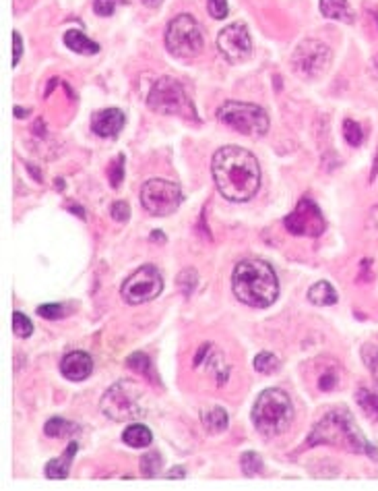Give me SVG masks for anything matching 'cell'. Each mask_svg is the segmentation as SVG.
<instances>
[{
    "instance_id": "36",
    "label": "cell",
    "mask_w": 378,
    "mask_h": 491,
    "mask_svg": "<svg viewBox=\"0 0 378 491\" xmlns=\"http://www.w3.org/2000/svg\"><path fill=\"white\" fill-rule=\"evenodd\" d=\"M114 9H116V0H96V3H93V11H96L100 17H110V15H114Z\"/></svg>"
},
{
    "instance_id": "30",
    "label": "cell",
    "mask_w": 378,
    "mask_h": 491,
    "mask_svg": "<svg viewBox=\"0 0 378 491\" xmlns=\"http://www.w3.org/2000/svg\"><path fill=\"white\" fill-rule=\"evenodd\" d=\"M362 359H364V363H366L368 369L372 371V377H374L376 384H378V346H374V344H364V348H362Z\"/></svg>"
},
{
    "instance_id": "34",
    "label": "cell",
    "mask_w": 378,
    "mask_h": 491,
    "mask_svg": "<svg viewBox=\"0 0 378 491\" xmlns=\"http://www.w3.org/2000/svg\"><path fill=\"white\" fill-rule=\"evenodd\" d=\"M110 216L116 222H126L131 218V205L126 201H114L112 207H110Z\"/></svg>"
},
{
    "instance_id": "38",
    "label": "cell",
    "mask_w": 378,
    "mask_h": 491,
    "mask_svg": "<svg viewBox=\"0 0 378 491\" xmlns=\"http://www.w3.org/2000/svg\"><path fill=\"white\" fill-rule=\"evenodd\" d=\"M366 228H368L374 236H378V205H374V207L370 209L368 220H366Z\"/></svg>"
},
{
    "instance_id": "4",
    "label": "cell",
    "mask_w": 378,
    "mask_h": 491,
    "mask_svg": "<svg viewBox=\"0 0 378 491\" xmlns=\"http://www.w3.org/2000/svg\"><path fill=\"white\" fill-rule=\"evenodd\" d=\"M291 419H293V404L283 390L271 388L256 398L252 408V421L263 435L269 437L281 435L291 425Z\"/></svg>"
},
{
    "instance_id": "2",
    "label": "cell",
    "mask_w": 378,
    "mask_h": 491,
    "mask_svg": "<svg viewBox=\"0 0 378 491\" xmlns=\"http://www.w3.org/2000/svg\"><path fill=\"white\" fill-rule=\"evenodd\" d=\"M232 291L238 301L254 309H267L277 301L279 282L275 270L263 260H242L232 274Z\"/></svg>"
},
{
    "instance_id": "27",
    "label": "cell",
    "mask_w": 378,
    "mask_h": 491,
    "mask_svg": "<svg viewBox=\"0 0 378 491\" xmlns=\"http://www.w3.org/2000/svg\"><path fill=\"white\" fill-rule=\"evenodd\" d=\"M343 135H345V141L353 147L362 145V141H364V131H362L359 123H355L351 118L343 121Z\"/></svg>"
},
{
    "instance_id": "32",
    "label": "cell",
    "mask_w": 378,
    "mask_h": 491,
    "mask_svg": "<svg viewBox=\"0 0 378 491\" xmlns=\"http://www.w3.org/2000/svg\"><path fill=\"white\" fill-rule=\"evenodd\" d=\"M207 9L213 19H225L230 13L227 0H207Z\"/></svg>"
},
{
    "instance_id": "16",
    "label": "cell",
    "mask_w": 378,
    "mask_h": 491,
    "mask_svg": "<svg viewBox=\"0 0 378 491\" xmlns=\"http://www.w3.org/2000/svg\"><path fill=\"white\" fill-rule=\"evenodd\" d=\"M322 17L331 19V21H341V23H353L355 15L349 9L347 0H320L318 5Z\"/></svg>"
},
{
    "instance_id": "11",
    "label": "cell",
    "mask_w": 378,
    "mask_h": 491,
    "mask_svg": "<svg viewBox=\"0 0 378 491\" xmlns=\"http://www.w3.org/2000/svg\"><path fill=\"white\" fill-rule=\"evenodd\" d=\"M162 291H164V280H162V274L157 272V268L143 266L124 280L122 299L129 305H141V303H147V301H153L155 297H159Z\"/></svg>"
},
{
    "instance_id": "13",
    "label": "cell",
    "mask_w": 378,
    "mask_h": 491,
    "mask_svg": "<svg viewBox=\"0 0 378 491\" xmlns=\"http://www.w3.org/2000/svg\"><path fill=\"white\" fill-rule=\"evenodd\" d=\"M217 50L232 65L244 63L252 52V38L242 23H232L223 28L217 36Z\"/></svg>"
},
{
    "instance_id": "9",
    "label": "cell",
    "mask_w": 378,
    "mask_h": 491,
    "mask_svg": "<svg viewBox=\"0 0 378 491\" xmlns=\"http://www.w3.org/2000/svg\"><path fill=\"white\" fill-rule=\"evenodd\" d=\"M331 48L318 40H304L296 46L291 54V69L300 79L314 81L322 77L331 67Z\"/></svg>"
},
{
    "instance_id": "3",
    "label": "cell",
    "mask_w": 378,
    "mask_h": 491,
    "mask_svg": "<svg viewBox=\"0 0 378 491\" xmlns=\"http://www.w3.org/2000/svg\"><path fill=\"white\" fill-rule=\"evenodd\" d=\"M318 443L337 446L353 454H362V452L368 456L372 454L374 460H378V454L374 452L376 448L366 441L359 427L355 425V421L345 408L331 410L314 425L312 433L308 435V446H318Z\"/></svg>"
},
{
    "instance_id": "19",
    "label": "cell",
    "mask_w": 378,
    "mask_h": 491,
    "mask_svg": "<svg viewBox=\"0 0 378 491\" xmlns=\"http://www.w3.org/2000/svg\"><path fill=\"white\" fill-rule=\"evenodd\" d=\"M122 439H124V443L131 446V448H147V446H151V441H153V433H151V429H149L147 425H143V423H133V425H129V427L124 429Z\"/></svg>"
},
{
    "instance_id": "21",
    "label": "cell",
    "mask_w": 378,
    "mask_h": 491,
    "mask_svg": "<svg viewBox=\"0 0 378 491\" xmlns=\"http://www.w3.org/2000/svg\"><path fill=\"white\" fill-rule=\"evenodd\" d=\"M308 301L314 303V305H320V307H329V305L337 303V293H335V289L329 282L322 280V282H316V284L310 286Z\"/></svg>"
},
{
    "instance_id": "8",
    "label": "cell",
    "mask_w": 378,
    "mask_h": 491,
    "mask_svg": "<svg viewBox=\"0 0 378 491\" xmlns=\"http://www.w3.org/2000/svg\"><path fill=\"white\" fill-rule=\"evenodd\" d=\"M149 108L159 112V114H168V116H192L197 118V112L192 108V102L184 90V85L178 79L172 77H162L149 92Z\"/></svg>"
},
{
    "instance_id": "10",
    "label": "cell",
    "mask_w": 378,
    "mask_h": 491,
    "mask_svg": "<svg viewBox=\"0 0 378 491\" xmlns=\"http://www.w3.org/2000/svg\"><path fill=\"white\" fill-rule=\"evenodd\" d=\"M141 203L153 216H170L182 203V191L176 182L151 178L141 189Z\"/></svg>"
},
{
    "instance_id": "41",
    "label": "cell",
    "mask_w": 378,
    "mask_h": 491,
    "mask_svg": "<svg viewBox=\"0 0 378 491\" xmlns=\"http://www.w3.org/2000/svg\"><path fill=\"white\" fill-rule=\"evenodd\" d=\"M164 240V232L162 230H155V232H151V240Z\"/></svg>"
},
{
    "instance_id": "20",
    "label": "cell",
    "mask_w": 378,
    "mask_h": 491,
    "mask_svg": "<svg viewBox=\"0 0 378 491\" xmlns=\"http://www.w3.org/2000/svg\"><path fill=\"white\" fill-rule=\"evenodd\" d=\"M359 408L374 421H378V386H362L355 392Z\"/></svg>"
},
{
    "instance_id": "14",
    "label": "cell",
    "mask_w": 378,
    "mask_h": 491,
    "mask_svg": "<svg viewBox=\"0 0 378 491\" xmlns=\"http://www.w3.org/2000/svg\"><path fill=\"white\" fill-rule=\"evenodd\" d=\"M126 116L118 108H106L93 114L91 118V131L100 137H118V133L124 129Z\"/></svg>"
},
{
    "instance_id": "37",
    "label": "cell",
    "mask_w": 378,
    "mask_h": 491,
    "mask_svg": "<svg viewBox=\"0 0 378 491\" xmlns=\"http://www.w3.org/2000/svg\"><path fill=\"white\" fill-rule=\"evenodd\" d=\"M21 56H23V42H21L19 32H13V67L19 65Z\"/></svg>"
},
{
    "instance_id": "15",
    "label": "cell",
    "mask_w": 378,
    "mask_h": 491,
    "mask_svg": "<svg viewBox=\"0 0 378 491\" xmlns=\"http://www.w3.org/2000/svg\"><path fill=\"white\" fill-rule=\"evenodd\" d=\"M60 371L67 379L71 382H83L91 375L93 371V361L87 353H81V351H75V353H69L63 363H60Z\"/></svg>"
},
{
    "instance_id": "12",
    "label": "cell",
    "mask_w": 378,
    "mask_h": 491,
    "mask_svg": "<svg viewBox=\"0 0 378 491\" xmlns=\"http://www.w3.org/2000/svg\"><path fill=\"white\" fill-rule=\"evenodd\" d=\"M285 228L293 236H320L326 228L320 207L312 199H300L296 209L285 218Z\"/></svg>"
},
{
    "instance_id": "1",
    "label": "cell",
    "mask_w": 378,
    "mask_h": 491,
    "mask_svg": "<svg viewBox=\"0 0 378 491\" xmlns=\"http://www.w3.org/2000/svg\"><path fill=\"white\" fill-rule=\"evenodd\" d=\"M211 168L217 191L230 201H248L258 191L260 168L254 154L244 147L225 145L217 149Z\"/></svg>"
},
{
    "instance_id": "7",
    "label": "cell",
    "mask_w": 378,
    "mask_h": 491,
    "mask_svg": "<svg viewBox=\"0 0 378 491\" xmlns=\"http://www.w3.org/2000/svg\"><path fill=\"white\" fill-rule=\"evenodd\" d=\"M217 118L248 137H260L269 131L267 112L260 106L248 104V102L230 100V102L221 104V108L217 110Z\"/></svg>"
},
{
    "instance_id": "23",
    "label": "cell",
    "mask_w": 378,
    "mask_h": 491,
    "mask_svg": "<svg viewBox=\"0 0 378 491\" xmlns=\"http://www.w3.org/2000/svg\"><path fill=\"white\" fill-rule=\"evenodd\" d=\"M77 429H79V427H77L75 423H71V421H67V419H63V417H54V419H50V421L46 423L44 433H46L48 437H67V435H73Z\"/></svg>"
},
{
    "instance_id": "40",
    "label": "cell",
    "mask_w": 378,
    "mask_h": 491,
    "mask_svg": "<svg viewBox=\"0 0 378 491\" xmlns=\"http://www.w3.org/2000/svg\"><path fill=\"white\" fill-rule=\"evenodd\" d=\"M162 3H164V0H143V5L149 7V9H157Z\"/></svg>"
},
{
    "instance_id": "31",
    "label": "cell",
    "mask_w": 378,
    "mask_h": 491,
    "mask_svg": "<svg viewBox=\"0 0 378 491\" xmlns=\"http://www.w3.org/2000/svg\"><path fill=\"white\" fill-rule=\"evenodd\" d=\"M108 178H110V185H112L114 189H118V187L122 185V180H124V156H118V158L110 164V168H108Z\"/></svg>"
},
{
    "instance_id": "18",
    "label": "cell",
    "mask_w": 378,
    "mask_h": 491,
    "mask_svg": "<svg viewBox=\"0 0 378 491\" xmlns=\"http://www.w3.org/2000/svg\"><path fill=\"white\" fill-rule=\"evenodd\" d=\"M65 44H67V48H71L73 52H77V54H83V56H93V54H98L100 52V44H96L93 40H89L85 34H81V32H67V36H65Z\"/></svg>"
},
{
    "instance_id": "39",
    "label": "cell",
    "mask_w": 378,
    "mask_h": 491,
    "mask_svg": "<svg viewBox=\"0 0 378 491\" xmlns=\"http://www.w3.org/2000/svg\"><path fill=\"white\" fill-rule=\"evenodd\" d=\"M166 477H168V479H184V477H186V470H184V466H176V468H172L170 472H166Z\"/></svg>"
},
{
    "instance_id": "33",
    "label": "cell",
    "mask_w": 378,
    "mask_h": 491,
    "mask_svg": "<svg viewBox=\"0 0 378 491\" xmlns=\"http://www.w3.org/2000/svg\"><path fill=\"white\" fill-rule=\"evenodd\" d=\"M337 384H339V375H337L335 369H326V371L318 377V390H322V392L335 390Z\"/></svg>"
},
{
    "instance_id": "42",
    "label": "cell",
    "mask_w": 378,
    "mask_h": 491,
    "mask_svg": "<svg viewBox=\"0 0 378 491\" xmlns=\"http://www.w3.org/2000/svg\"><path fill=\"white\" fill-rule=\"evenodd\" d=\"M30 114V110H21L19 106L15 108V116H27Z\"/></svg>"
},
{
    "instance_id": "25",
    "label": "cell",
    "mask_w": 378,
    "mask_h": 491,
    "mask_svg": "<svg viewBox=\"0 0 378 491\" xmlns=\"http://www.w3.org/2000/svg\"><path fill=\"white\" fill-rule=\"evenodd\" d=\"M254 369L263 375H271L279 371V359L271 353H260L254 357Z\"/></svg>"
},
{
    "instance_id": "22",
    "label": "cell",
    "mask_w": 378,
    "mask_h": 491,
    "mask_svg": "<svg viewBox=\"0 0 378 491\" xmlns=\"http://www.w3.org/2000/svg\"><path fill=\"white\" fill-rule=\"evenodd\" d=\"M227 423H230V417L225 412V408L221 406H213L209 408L207 412H203V425L209 433H221L227 429Z\"/></svg>"
},
{
    "instance_id": "6",
    "label": "cell",
    "mask_w": 378,
    "mask_h": 491,
    "mask_svg": "<svg viewBox=\"0 0 378 491\" xmlns=\"http://www.w3.org/2000/svg\"><path fill=\"white\" fill-rule=\"evenodd\" d=\"M143 396H145L143 390L135 382L131 379L116 382L114 386L106 390L102 398V410L112 421H133L141 417L145 410Z\"/></svg>"
},
{
    "instance_id": "29",
    "label": "cell",
    "mask_w": 378,
    "mask_h": 491,
    "mask_svg": "<svg viewBox=\"0 0 378 491\" xmlns=\"http://www.w3.org/2000/svg\"><path fill=\"white\" fill-rule=\"evenodd\" d=\"M240 462H242L244 474H248V477H254V474L263 472V460H260V456L254 454V452H244Z\"/></svg>"
},
{
    "instance_id": "24",
    "label": "cell",
    "mask_w": 378,
    "mask_h": 491,
    "mask_svg": "<svg viewBox=\"0 0 378 491\" xmlns=\"http://www.w3.org/2000/svg\"><path fill=\"white\" fill-rule=\"evenodd\" d=\"M162 464H164V458H162V454L155 452V450H153V452H147V454L141 458V470H143V474L149 477V479H153V477L159 474Z\"/></svg>"
},
{
    "instance_id": "5",
    "label": "cell",
    "mask_w": 378,
    "mask_h": 491,
    "mask_svg": "<svg viewBox=\"0 0 378 491\" xmlns=\"http://www.w3.org/2000/svg\"><path fill=\"white\" fill-rule=\"evenodd\" d=\"M166 48L178 59H194L205 48V34L192 15H178L168 23Z\"/></svg>"
},
{
    "instance_id": "26",
    "label": "cell",
    "mask_w": 378,
    "mask_h": 491,
    "mask_svg": "<svg viewBox=\"0 0 378 491\" xmlns=\"http://www.w3.org/2000/svg\"><path fill=\"white\" fill-rule=\"evenodd\" d=\"M126 365L131 367V369H135V371H139V373H143V375H147L149 379H153L155 375H153V365H151V361H149V357L147 355H143V353H135V355H131L129 359H126Z\"/></svg>"
},
{
    "instance_id": "35",
    "label": "cell",
    "mask_w": 378,
    "mask_h": 491,
    "mask_svg": "<svg viewBox=\"0 0 378 491\" xmlns=\"http://www.w3.org/2000/svg\"><path fill=\"white\" fill-rule=\"evenodd\" d=\"M38 315H42L44 320H60L65 315V307L63 305H40L38 307Z\"/></svg>"
},
{
    "instance_id": "17",
    "label": "cell",
    "mask_w": 378,
    "mask_h": 491,
    "mask_svg": "<svg viewBox=\"0 0 378 491\" xmlns=\"http://www.w3.org/2000/svg\"><path fill=\"white\" fill-rule=\"evenodd\" d=\"M77 450H79V446H77L75 441L69 443V448L65 450L63 456H58V458H54V460L48 462V466H46V477H48V479H67L69 472H71L73 458L77 456Z\"/></svg>"
},
{
    "instance_id": "28",
    "label": "cell",
    "mask_w": 378,
    "mask_h": 491,
    "mask_svg": "<svg viewBox=\"0 0 378 491\" xmlns=\"http://www.w3.org/2000/svg\"><path fill=\"white\" fill-rule=\"evenodd\" d=\"M13 332H15L19 338H30V336L34 334V324H32V320H30L25 313L15 311V313H13Z\"/></svg>"
}]
</instances>
